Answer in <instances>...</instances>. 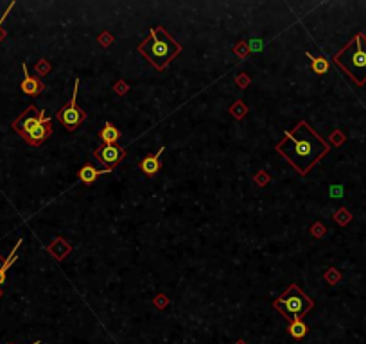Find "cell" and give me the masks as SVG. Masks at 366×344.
Returning <instances> with one entry per match:
<instances>
[{
  "label": "cell",
  "mask_w": 366,
  "mask_h": 344,
  "mask_svg": "<svg viewBox=\"0 0 366 344\" xmlns=\"http://www.w3.org/2000/svg\"><path fill=\"white\" fill-rule=\"evenodd\" d=\"M138 52L146 57L149 65L162 72L182 52V45L164 27H153L149 36L138 45Z\"/></svg>",
  "instance_id": "cell-2"
},
{
  "label": "cell",
  "mask_w": 366,
  "mask_h": 344,
  "mask_svg": "<svg viewBox=\"0 0 366 344\" xmlns=\"http://www.w3.org/2000/svg\"><path fill=\"white\" fill-rule=\"evenodd\" d=\"M273 306L291 323V321H302V317L314 306V301H312L296 283H293V285H289V287L273 301Z\"/></svg>",
  "instance_id": "cell-5"
},
{
  "label": "cell",
  "mask_w": 366,
  "mask_h": 344,
  "mask_svg": "<svg viewBox=\"0 0 366 344\" xmlns=\"http://www.w3.org/2000/svg\"><path fill=\"white\" fill-rule=\"evenodd\" d=\"M277 152L291 163L300 176H307L310 169L330 151V146L319 137L305 120H300L277 144Z\"/></svg>",
  "instance_id": "cell-1"
},
{
  "label": "cell",
  "mask_w": 366,
  "mask_h": 344,
  "mask_svg": "<svg viewBox=\"0 0 366 344\" xmlns=\"http://www.w3.org/2000/svg\"><path fill=\"white\" fill-rule=\"evenodd\" d=\"M330 196H334V197H339V196H343V187H341V185H334L332 189H330Z\"/></svg>",
  "instance_id": "cell-16"
},
{
  "label": "cell",
  "mask_w": 366,
  "mask_h": 344,
  "mask_svg": "<svg viewBox=\"0 0 366 344\" xmlns=\"http://www.w3.org/2000/svg\"><path fill=\"white\" fill-rule=\"evenodd\" d=\"M99 138H101V142H104V144H117V140L121 138V131H119L112 122H106L104 124V128L101 129V133H99Z\"/></svg>",
  "instance_id": "cell-10"
},
{
  "label": "cell",
  "mask_w": 366,
  "mask_h": 344,
  "mask_svg": "<svg viewBox=\"0 0 366 344\" xmlns=\"http://www.w3.org/2000/svg\"><path fill=\"white\" fill-rule=\"evenodd\" d=\"M334 63L347 72V76L363 86L366 83V36L356 34L350 42L334 56Z\"/></svg>",
  "instance_id": "cell-3"
},
{
  "label": "cell",
  "mask_w": 366,
  "mask_h": 344,
  "mask_svg": "<svg viewBox=\"0 0 366 344\" xmlns=\"http://www.w3.org/2000/svg\"><path fill=\"white\" fill-rule=\"evenodd\" d=\"M77 90H79V79L74 81V94H72V99L68 100V104H65V106L56 113V118L68 129V131H75V129L79 128V124L85 122V118H86V113L77 106Z\"/></svg>",
  "instance_id": "cell-6"
},
{
  "label": "cell",
  "mask_w": 366,
  "mask_h": 344,
  "mask_svg": "<svg viewBox=\"0 0 366 344\" xmlns=\"http://www.w3.org/2000/svg\"><path fill=\"white\" fill-rule=\"evenodd\" d=\"M2 294H4V291H2V289H0V297H2Z\"/></svg>",
  "instance_id": "cell-18"
},
{
  "label": "cell",
  "mask_w": 366,
  "mask_h": 344,
  "mask_svg": "<svg viewBox=\"0 0 366 344\" xmlns=\"http://www.w3.org/2000/svg\"><path fill=\"white\" fill-rule=\"evenodd\" d=\"M310 61H312V70L316 72V74H327L329 72V61L325 59V57H312L309 54Z\"/></svg>",
  "instance_id": "cell-13"
},
{
  "label": "cell",
  "mask_w": 366,
  "mask_h": 344,
  "mask_svg": "<svg viewBox=\"0 0 366 344\" xmlns=\"http://www.w3.org/2000/svg\"><path fill=\"white\" fill-rule=\"evenodd\" d=\"M13 129L33 147L42 146L52 133L51 118L45 117V111L36 106H29L13 122Z\"/></svg>",
  "instance_id": "cell-4"
},
{
  "label": "cell",
  "mask_w": 366,
  "mask_h": 344,
  "mask_svg": "<svg viewBox=\"0 0 366 344\" xmlns=\"http://www.w3.org/2000/svg\"><path fill=\"white\" fill-rule=\"evenodd\" d=\"M13 7H14V2H11V4H9V7L5 9V13L2 14V16H0V42H2V40L5 38V31H4V29H2V25H4L5 18H7V14L11 13V9H13Z\"/></svg>",
  "instance_id": "cell-15"
},
{
  "label": "cell",
  "mask_w": 366,
  "mask_h": 344,
  "mask_svg": "<svg viewBox=\"0 0 366 344\" xmlns=\"http://www.w3.org/2000/svg\"><path fill=\"white\" fill-rule=\"evenodd\" d=\"M287 330H289V334H291V337H295V339H302V337H305V334H307V325H305L304 321H291L289 323V326H287Z\"/></svg>",
  "instance_id": "cell-12"
},
{
  "label": "cell",
  "mask_w": 366,
  "mask_h": 344,
  "mask_svg": "<svg viewBox=\"0 0 366 344\" xmlns=\"http://www.w3.org/2000/svg\"><path fill=\"white\" fill-rule=\"evenodd\" d=\"M22 70H24V81H22V92L27 95H38L42 94L45 85H43V81L40 77H33L31 74L27 72V66L25 63L22 65Z\"/></svg>",
  "instance_id": "cell-9"
},
{
  "label": "cell",
  "mask_w": 366,
  "mask_h": 344,
  "mask_svg": "<svg viewBox=\"0 0 366 344\" xmlns=\"http://www.w3.org/2000/svg\"><path fill=\"white\" fill-rule=\"evenodd\" d=\"M94 156L97 158V161L104 167L106 172H112V169L115 165H119L122 161V158L126 156V149L117 144H103L95 149Z\"/></svg>",
  "instance_id": "cell-7"
},
{
  "label": "cell",
  "mask_w": 366,
  "mask_h": 344,
  "mask_svg": "<svg viewBox=\"0 0 366 344\" xmlns=\"http://www.w3.org/2000/svg\"><path fill=\"white\" fill-rule=\"evenodd\" d=\"M33 344H40V343H33Z\"/></svg>",
  "instance_id": "cell-19"
},
{
  "label": "cell",
  "mask_w": 366,
  "mask_h": 344,
  "mask_svg": "<svg viewBox=\"0 0 366 344\" xmlns=\"http://www.w3.org/2000/svg\"><path fill=\"white\" fill-rule=\"evenodd\" d=\"M20 244H22V241H18V242H16V244H14L13 251H11V255L7 256V258H5L4 262H2V264H0V269H2L4 273H7V271H9V267H11V265L14 264V260H16V253H18V247H20Z\"/></svg>",
  "instance_id": "cell-14"
},
{
  "label": "cell",
  "mask_w": 366,
  "mask_h": 344,
  "mask_svg": "<svg viewBox=\"0 0 366 344\" xmlns=\"http://www.w3.org/2000/svg\"><path fill=\"white\" fill-rule=\"evenodd\" d=\"M5 276H7V273H4V271L0 269V285H4L5 283Z\"/></svg>",
  "instance_id": "cell-17"
},
{
  "label": "cell",
  "mask_w": 366,
  "mask_h": 344,
  "mask_svg": "<svg viewBox=\"0 0 366 344\" xmlns=\"http://www.w3.org/2000/svg\"><path fill=\"white\" fill-rule=\"evenodd\" d=\"M101 174H106V170L104 169H95L94 165H85L83 169L79 170V179L83 183H94L95 179L99 178Z\"/></svg>",
  "instance_id": "cell-11"
},
{
  "label": "cell",
  "mask_w": 366,
  "mask_h": 344,
  "mask_svg": "<svg viewBox=\"0 0 366 344\" xmlns=\"http://www.w3.org/2000/svg\"><path fill=\"white\" fill-rule=\"evenodd\" d=\"M164 152H165V147H160V151L156 152V154H147L146 158L140 161L142 172L146 176H149V178L158 174L160 169H162V154H164Z\"/></svg>",
  "instance_id": "cell-8"
}]
</instances>
